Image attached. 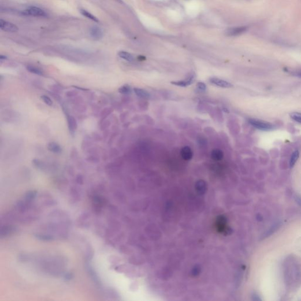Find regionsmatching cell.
I'll use <instances>...</instances> for the list:
<instances>
[{"label":"cell","instance_id":"6da1fadb","mask_svg":"<svg viewBox=\"0 0 301 301\" xmlns=\"http://www.w3.org/2000/svg\"><path fill=\"white\" fill-rule=\"evenodd\" d=\"M249 124L254 127L261 131H272L275 128V126L269 122L256 119H249Z\"/></svg>","mask_w":301,"mask_h":301},{"label":"cell","instance_id":"7a4b0ae2","mask_svg":"<svg viewBox=\"0 0 301 301\" xmlns=\"http://www.w3.org/2000/svg\"><path fill=\"white\" fill-rule=\"evenodd\" d=\"M23 13L25 15H31L34 17H46V13L45 11L41 8L31 6L27 8L23 11Z\"/></svg>","mask_w":301,"mask_h":301},{"label":"cell","instance_id":"3957f363","mask_svg":"<svg viewBox=\"0 0 301 301\" xmlns=\"http://www.w3.org/2000/svg\"><path fill=\"white\" fill-rule=\"evenodd\" d=\"M0 28L1 30L12 33H15L18 31V28L14 24L2 19L0 20Z\"/></svg>","mask_w":301,"mask_h":301},{"label":"cell","instance_id":"277c9868","mask_svg":"<svg viewBox=\"0 0 301 301\" xmlns=\"http://www.w3.org/2000/svg\"><path fill=\"white\" fill-rule=\"evenodd\" d=\"M248 28L247 26L229 28L226 30L225 34L228 36H231V37L240 35L248 30Z\"/></svg>","mask_w":301,"mask_h":301},{"label":"cell","instance_id":"5b68a950","mask_svg":"<svg viewBox=\"0 0 301 301\" xmlns=\"http://www.w3.org/2000/svg\"><path fill=\"white\" fill-rule=\"evenodd\" d=\"M210 81L212 84H214L217 87L224 88H229L233 87L232 84L226 81L219 79L217 78H211L210 80Z\"/></svg>","mask_w":301,"mask_h":301},{"label":"cell","instance_id":"8992f818","mask_svg":"<svg viewBox=\"0 0 301 301\" xmlns=\"http://www.w3.org/2000/svg\"><path fill=\"white\" fill-rule=\"evenodd\" d=\"M91 37L95 40H99L103 37L104 32L101 28L97 26H93L90 30Z\"/></svg>","mask_w":301,"mask_h":301},{"label":"cell","instance_id":"52a82bcc","mask_svg":"<svg viewBox=\"0 0 301 301\" xmlns=\"http://www.w3.org/2000/svg\"><path fill=\"white\" fill-rule=\"evenodd\" d=\"M194 79H195V75H192L189 76L187 80L178 81H173L171 82V84L174 85L182 87H186L192 84L194 81Z\"/></svg>","mask_w":301,"mask_h":301},{"label":"cell","instance_id":"ba28073f","mask_svg":"<svg viewBox=\"0 0 301 301\" xmlns=\"http://www.w3.org/2000/svg\"><path fill=\"white\" fill-rule=\"evenodd\" d=\"M181 155L184 160L189 161L193 157V152L190 147L185 146L182 148L181 150Z\"/></svg>","mask_w":301,"mask_h":301},{"label":"cell","instance_id":"9c48e42d","mask_svg":"<svg viewBox=\"0 0 301 301\" xmlns=\"http://www.w3.org/2000/svg\"><path fill=\"white\" fill-rule=\"evenodd\" d=\"M134 91L136 95L140 98L148 99L150 97V94L145 90L138 88H135L134 89Z\"/></svg>","mask_w":301,"mask_h":301},{"label":"cell","instance_id":"30bf717a","mask_svg":"<svg viewBox=\"0 0 301 301\" xmlns=\"http://www.w3.org/2000/svg\"><path fill=\"white\" fill-rule=\"evenodd\" d=\"M48 150H50L51 152H54L55 154H59L62 152V148L59 144H58L56 143L52 142L48 143Z\"/></svg>","mask_w":301,"mask_h":301},{"label":"cell","instance_id":"8fae6325","mask_svg":"<svg viewBox=\"0 0 301 301\" xmlns=\"http://www.w3.org/2000/svg\"><path fill=\"white\" fill-rule=\"evenodd\" d=\"M67 121H68V128L71 132H74L77 128V122L75 120V118L71 115H68L67 117Z\"/></svg>","mask_w":301,"mask_h":301},{"label":"cell","instance_id":"7c38bea8","mask_svg":"<svg viewBox=\"0 0 301 301\" xmlns=\"http://www.w3.org/2000/svg\"><path fill=\"white\" fill-rule=\"evenodd\" d=\"M211 157L215 161H220L224 158V153L221 150H214L211 152Z\"/></svg>","mask_w":301,"mask_h":301},{"label":"cell","instance_id":"4fadbf2b","mask_svg":"<svg viewBox=\"0 0 301 301\" xmlns=\"http://www.w3.org/2000/svg\"><path fill=\"white\" fill-rule=\"evenodd\" d=\"M80 12L81 13V14L83 16H84L85 17L88 18L89 20H92V21H93L94 22H96V23H98L99 22V20H98V18L95 16H94L93 14H92L91 13L88 12L86 9L81 8V9H80Z\"/></svg>","mask_w":301,"mask_h":301},{"label":"cell","instance_id":"5bb4252c","mask_svg":"<svg viewBox=\"0 0 301 301\" xmlns=\"http://www.w3.org/2000/svg\"><path fill=\"white\" fill-rule=\"evenodd\" d=\"M118 55L121 58L129 61V62H132V61L134 60V58L133 55L132 54H131L130 53L127 52V51H121L118 53Z\"/></svg>","mask_w":301,"mask_h":301},{"label":"cell","instance_id":"9a60e30c","mask_svg":"<svg viewBox=\"0 0 301 301\" xmlns=\"http://www.w3.org/2000/svg\"><path fill=\"white\" fill-rule=\"evenodd\" d=\"M299 157V150H295L294 152L292 153V154L291 155V158H290V161H289V165H290L291 167L294 166V165L296 163V162L298 159Z\"/></svg>","mask_w":301,"mask_h":301},{"label":"cell","instance_id":"2e32d148","mask_svg":"<svg viewBox=\"0 0 301 301\" xmlns=\"http://www.w3.org/2000/svg\"><path fill=\"white\" fill-rule=\"evenodd\" d=\"M27 69L29 72H30L32 73V74H36V75H43V72L39 68H37V67H34V66L28 65V66L27 67Z\"/></svg>","mask_w":301,"mask_h":301},{"label":"cell","instance_id":"e0dca14e","mask_svg":"<svg viewBox=\"0 0 301 301\" xmlns=\"http://www.w3.org/2000/svg\"><path fill=\"white\" fill-rule=\"evenodd\" d=\"M119 92L123 94H129L132 92L131 87L128 85H124L119 88Z\"/></svg>","mask_w":301,"mask_h":301},{"label":"cell","instance_id":"ac0fdd59","mask_svg":"<svg viewBox=\"0 0 301 301\" xmlns=\"http://www.w3.org/2000/svg\"><path fill=\"white\" fill-rule=\"evenodd\" d=\"M290 116L291 118L294 121L299 123H301V113H292L290 114Z\"/></svg>","mask_w":301,"mask_h":301},{"label":"cell","instance_id":"d6986e66","mask_svg":"<svg viewBox=\"0 0 301 301\" xmlns=\"http://www.w3.org/2000/svg\"><path fill=\"white\" fill-rule=\"evenodd\" d=\"M41 98L46 105L49 106H53V101L51 99V98H50L49 97H48L47 95H43L41 97Z\"/></svg>","mask_w":301,"mask_h":301},{"label":"cell","instance_id":"ffe728a7","mask_svg":"<svg viewBox=\"0 0 301 301\" xmlns=\"http://www.w3.org/2000/svg\"><path fill=\"white\" fill-rule=\"evenodd\" d=\"M196 87L199 90L202 91H205L206 90V85L202 82H199V83H197Z\"/></svg>","mask_w":301,"mask_h":301},{"label":"cell","instance_id":"44dd1931","mask_svg":"<svg viewBox=\"0 0 301 301\" xmlns=\"http://www.w3.org/2000/svg\"><path fill=\"white\" fill-rule=\"evenodd\" d=\"M292 74L294 75H295V76H299V77H301V71L294 72H292Z\"/></svg>","mask_w":301,"mask_h":301},{"label":"cell","instance_id":"7402d4cb","mask_svg":"<svg viewBox=\"0 0 301 301\" xmlns=\"http://www.w3.org/2000/svg\"><path fill=\"white\" fill-rule=\"evenodd\" d=\"M7 58V57L5 55H1L0 56V60H6Z\"/></svg>","mask_w":301,"mask_h":301},{"label":"cell","instance_id":"603a6c76","mask_svg":"<svg viewBox=\"0 0 301 301\" xmlns=\"http://www.w3.org/2000/svg\"><path fill=\"white\" fill-rule=\"evenodd\" d=\"M138 60H139L141 61L145 60V58L144 57H143V56H139V57H138Z\"/></svg>","mask_w":301,"mask_h":301}]
</instances>
